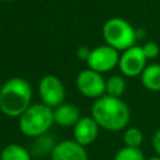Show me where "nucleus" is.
I'll list each match as a JSON object with an SVG mask.
<instances>
[{
	"instance_id": "f257e3e1",
	"label": "nucleus",
	"mask_w": 160,
	"mask_h": 160,
	"mask_svg": "<svg viewBox=\"0 0 160 160\" xmlns=\"http://www.w3.org/2000/svg\"><path fill=\"white\" fill-rule=\"evenodd\" d=\"M91 118L99 128L108 131L125 129L130 120V109L121 98L104 95L96 99L91 106Z\"/></svg>"
},
{
	"instance_id": "f03ea898",
	"label": "nucleus",
	"mask_w": 160,
	"mask_h": 160,
	"mask_svg": "<svg viewBox=\"0 0 160 160\" xmlns=\"http://www.w3.org/2000/svg\"><path fill=\"white\" fill-rule=\"evenodd\" d=\"M32 88L22 78H11L0 88V110L9 118H20L31 105Z\"/></svg>"
},
{
	"instance_id": "7ed1b4c3",
	"label": "nucleus",
	"mask_w": 160,
	"mask_h": 160,
	"mask_svg": "<svg viewBox=\"0 0 160 160\" xmlns=\"http://www.w3.org/2000/svg\"><path fill=\"white\" fill-rule=\"evenodd\" d=\"M54 124V111L42 102L31 104L19 118V130L28 138L48 134Z\"/></svg>"
},
{
	"instance_id": "20e7f679",
	"label": "nucleus",
	"mask_w": 160,
	"mask_h": 160,
	"mask_svg": "<svg viewBox=\"0 0 160 160\" xmlns=\"http://www.w3.org/2000/svg\"><path fill=\"white\" fill-rule=\"evenodd\" d=\"M105 44L118 51H125L135 45L136 31L132 25L122 18H111L102 26Z\"/></svg>"
},
{
	"instance_id": "39448f33",
	"label": "nucleus",
	"mask_w": 160,
	"mask_h": 160,
	"mask_svg": "<svg viewBox=\"0 0 160 160\" xmlns=\"http://www.w3.org/2000/svg\"><path fill=\"white\" fill-rule=\"evenodd\" d=\"M75 82L79 92L85 98L96 100L105 95L106 80L104 79L102 74L96 72L89 68L81 70L78 74Z\"/></svg>"
},
{
	"instance_id": "423d86ee",
	"label": "nucleus",
	"mask_w": 160,
	"mask_h": 160,
	"mask_svg": "<svg viewBox=\"0 0 160 160\" xmlns=\"http://www.w3.org/2000/svg\"><path fill=\"white\" fill-rule=\"evenodd\" d=\"M38 91H39L41 102L51 109H55L59 105L64 104L65 88H64L61 80L52 74L44 75L40 79Z\"/></svg>"
},
{
	"instance_id": "0eeeda50",
	"label": "nucleus",
	"mask_w": 160,
	"mask_h": 160,
	"mask_svg": "<svg viewBox=\"0 0 160 160\" xmlns=\"http://www.w3.org/2000/svg\"><path fill=\"white\" fill-rule=\"evenodd\" d=\"M119 58L120 54L118 50H115L109 45H100L91 49L86 62L89 69L104 74L111 71L112 69H115V66H118Z\"/></svg>"
},
{
	"instance_id": "6e6552de",
	"label": "nucleus",
	"mask_w": 160,
	"mask_h": 160,
	"mask_svg": "<svg viewBox=\"0 0 160 160\" xmlns=\"http://www.w3.org/2000/svg\"><path fill=\"white\" fill-rule=\"evenodd\" d=\"M146 61L148 59L142 52V48L134 45L120 54L118 66L125 78H134L141 75L146 68Z\"/></svg>"
},
{
	"instance_id": "1a4fd4ad",
	"label": "nucleus",
	"mask_w": 160,
	"mask_h": 160,
	"mask_svg": "<svg viewBox=\"0 0 160 160\" xmlns=\"http://www.w3.org/2000/svg\"><path fill=\"white\" fill-rule=\"evenodd\" d=\"M51 160H88V152L85 148L72 140H64L56 142L51 154Z\"/></svg>"
},
{
	"instance_id": "9d476101",
	"label": "nucleus",
	"mask_w": 160,
	"mask_h": 160,
	"mask_svg": "<svg viewBox=\"0 0 160 160\" xmlns=\"http://www.w3.org/2000/svg\"><path fill=\"white\" fill-rule=\"evenodd\" d=\"M72 134H74V140L85 148L96 140L99 134V125L91 118V115L81 116L80 120L72 128Z\"/></svg>"
},
{
	"instance_id": "9b49d317",
	"label": "nucleus",
	"mask_w": 160,
	"mask_h": 160,
	"mask_svg": "<svg viewBox=\"0 0 160 160\" xmlns=\"http://www.w3.org/2000/svg\"><path fill=\"white\" fill-rule=\"evenodd\" d=\"M54 111V122L61 128H74L75 124L80 120V110L78 106L70 102H64L58 108L52 109Z\"/></svg>"
},
{
	"instance_id": "f8f14e48",
	"label": "nucleus",
	"mask_w": 160,
	"mask_h": 160,
	"mask_svg": "<svg viewBox=\"0 0 160 160\" xmlns=\"http://www.w3.org/2000/svg\"><path fill=\"white\" fill-rule=\"evenodd\" d=\"M141 84L150 91H160V64L146 65L140 75Z\"/></svg>"
},
{
	"instance_id": "ddd939ff",
	"label": "nucleus",
	"mask_w": 160,
	"mask_h": 160,
	"mask_svg": "<svg viewBox=\"0 0 160 160\" xmlns=\"http://www.w3.org/2000/svg\"><path fill=\"white\" fill-rule=\"evenodd\" d=\"M0 160H31V154L20 144H8L0 152Z\"/></svg>"
},
{
	"instance_id": "4468645a",
	"label": "nucleus",
	"mask_w": 160,
	"mask_h": 160,
	"mask_svg": "<svg viewBox=\"0 0 160 160\" xmlns=\"http://www.w3.org/2000/svg\"><path fill=\"white\" fill-rule=\"evenodd\" d=\"M126 90V81L124 75H112L106 80L105 95L121 98Z\"/></svg>"
},
{
	"instance_id": "2eb2a0df",
	"label": "nucleus",
	"mask_w": 160,
	"mask_h": 160,
	"mask_svg": "<svg viewBox=\"0 0 160 160\" xmlns=\"http://www.w3.org/2000/svg\"><path fill=\"white\" fill-rule=\"evenodd\" d=\"M122 140L125 142V146L130 148H140L144 141V134L139 128L130 126L124 131Z\"/></svg>"
},
{
	"instance_id": "dca6fc26",
	"label": "nucleus",
	"mask_w": 160,
	"mask_h": 160,
	"mask_svg": "<svg viewBox=\"0 0 160 160\" xmlns=\"http://www.w3.org/2000/svg\"><path fill=\"white\" fill-rule=\"evenodd\" d=\"M114 160H145V156L140 148H121L114 156Z\"/></svg>"
},
{
	"instance_id": "f3484780",
	"label": "nucleus",
	"mask_w": 160,
	"mask_h": 160,
	"mask_svg": "<svg viewBox=\"0 0 160 160\" xmlns=\"http://www.w3.org/2000/svg\"><path fill=\"white\" fill-rule=\"evenodd\" d=\"M141 48H142V52H144L146 59H155L159 55V52H160L159 45L156 42H152V41L145 42Z\"/></svg>"
},
{
	"instance_id": "a211bd4d",
	"label": "nucleus",
	"mask_w": 160,
	"mask_h": 160,
	"mask_svg": "<svg viewBox=\"0 0 160 160\" xmlns=\"http://www.w3.org/2000/svg\"><path fill=\"white\" fill-rule=\"evenodd\" d=\"M90 51H91V49H89V48L81 45V46H79V48L76 49V56H78V59L86 61L88 58H89V55H90Z\"/></svg>"
},
{
	"instance_id": "6ab92c4d",
	"label": "nucleus",
	"mask_w": 160,
	"mask_h": 160,
	"mask_svg": "<svg viewBox=\"0 0 160 160\" xmlns=\"http://www.w3.org/2000/svg\"><path fill=\"white\" fill-rule=\"evenodd\" d=\"M151 144H152V148L156 152V155L160 158V129L152 135V139H151Z\"/></svg>"
},
{
	"instance_id": "aec40b11",
	"label": "nucleus",
	"mask_w": 160,
	"mask_h": 160,
	"mask_svg": "<svg viewBox=\"0 0 160 160\" xmlns=\"http://www.w3.org/2000/svg\"><path fill=\"white\" fill-rule=\"evenodd\" d=\"M148 160H160V158L156 155V156H152V158H150V159H148Z\"/></svg>"
},
{
	"instance_id": "412c9836",
	"label": "nucleus",
	"mask_w": 160,
	"mask_h": 160,
	"mask_svg": "<svg viewBox=\"0 0 160 160\" xmlns=\"http://www.w3.org/2000/svg\"><path fill=\"white\" fill-rule=\"evenodd\" d=\"M5 1H14V0H5Z\"/></svg>"
}]
</instances>
